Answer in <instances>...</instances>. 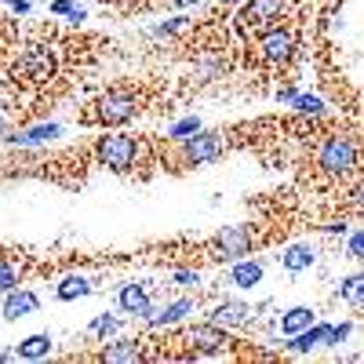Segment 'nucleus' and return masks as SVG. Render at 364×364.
<instances>
[{"mask_svg": "<svg viewBox=\"0 0 364 364\" xmlns=\"http://www.w3.org/2000/svg\"><path fill=\"white\" fill-rule=\"evenodd\" d=\"M223 149H226L223 132H204V128H197L193 135L182 139V164H186V168L211 164V161L223 157Z\"/></svg>", "mask_w": 364, "mask_h": 364, "instance_id": "obj_5", "label": "nucleus"}, {"mask_svg": "<svg viewBox=\"0 0 364 364\" xmlns=\"http://www.w3.org/2000/svg\"><path fill=\"white\" fill-rule=\"evenodd\" d=\"M18 281H22V262L11 255H0V295L18 288Z\"/></svg>", "mask_w": 364, "mask_h": 364, "instance_id": "obj_21", "label": "nucleus"}, {"mask_svg": "<svg viewBox=\"0 0 364 364\" xmlns=\"http://www.w3.org/2000/svg\"><path fill=\"white\" fill-rule=\"evenodd\" d=\"M51 15H66L70 22H84L87 11L77 8V0H51Z\"/></svg>", "mask_w": 364, "mask_h": 364, "instance_id": "obj_25", "label": "nucleus"}, {"mask_svg": "<svg viewBox=\"0 0 364 364\" xmlns=\"http://www.w3.org/2000/svg\"><path fill=\"white\" fill-rule=\"evenodd\" d=\"M186 26H190V18H168L164 26L154 29V33H157V37H171V33H178V29H186Z\"/></svg>", "mask_w": 364, "mask_h": 364, "instance_id": "obj_29", "label": "nucleus"}, {"mask_svg": "<svg viewBox=\"0 0 364 364\" xmlns=\"http://www.w3.org/2000/svg\"><path fill=\"white\" fill-rule=\"evenodd\" d=\"M139 154H142V149H139L135 135H124V132H106V135L99 139V146H95L99 164H102L106 171H113V175H128V171H135Z\"/></svg>", "mask_w": 364, "mask_h": 364, "instance_id": "obj_1", "label": "nucleus"}, {"mask_svg": "<svg viewBox=\"0 0 364 364\" xmlns=\"http://www.w3.org/2000/svg\"><path fill=\"white\" fill-rule=\"evenodd\" d=\"M284 15H288V0H248L237 22L245 33H266V29L281 26Z\"/></svg>", "mask_w": 364, "mask_h": 364, "instance_id": "obj_6", "label": "nucleus"}, {"mask_svg": "<svg viewBox=\"0 0 364 364\" xmlns=\"http://www.w3.org/2000/svg\"><path fill=\"white\" fill-rule=\"evenodd\" d=\"M197 310V299H175V302H168L164 310H149V317H146V324L149 328H164V324H178V321H186L190 314Z\"/></svg>", "mask_w": 364, "mask_h": 364, "instance_id": "obj_15", "label": "nucleus"}, {"mask_svg": "<svg viewBox=\"0 0 364 364\" xmlns=\"http://www.w3.org/2000/svg\"><path fill=\"white\" fill-rule=\"evenodd\" d=\"M182 343H186L197 357H219V353H226L230 350V328H219V324H193L190 331H186V339H182Z\"/></svg>", "mask_w": 364, "mask_h": 364, "instance_id": "obj_7", "label": "nucleus"}, {"mask_svg": "<svg viewBox=\"0 0 364 364\" xmlns=\"http://www.w3.org/2000/svg\"><path fill=\"white\" fill-rule=\"evenodd\" d=\"M314 262H317V248L314 245H288L281 252V266L288 273H302V269H310Z\"/></svg>", "mask_w": 364, "mask_h": 364, "instance_id": "obj_17", "label": "nucleus"}, {"mask_svg": "<svg viewBox=\"0 0 364 364\" xmlns=\"http://www.w3.org/2000/svg\"><path fill=\"white\" fill-rule=\"evenodd\" d=\"M99 360H109V364H139L146 360V346L139 339H113L99 350Z\"/></svg>", "mask_w": 364, "mask_h": 364, "instance_id": "obj_13", "label": "nucleus"}, {"mask_svg": "<svg viewBox=\"0 0 364 364\" xmlns=\"http://www.w3.org/2000/svg\"><path fill=\"white\" fill-rule=\"evenodd\" d=\"M339 295L350 302V306L357 310L360 306V295H364V277H360V273H350V277L339 284Z\"/></svg>", "mask_w": 364, "mask_h": 364, "instance_id": "obj_23", "label": "nucleus"}, {"mask_svg": "<svg viewBox=\"0 0 364 364\" xmlns=\"http://www.w3.org/2000/svg\"><path fill=\"white\" fill-rule=\"evenodd\" d=\"M95 291V284H91L87 277H80V273H70V277H63V284L55 288V295L63 299V302H73V299H84Z\"/></svg>", "mask_w": 364, "mask_h": 364, "instance_id": "obj_19", "label": "nucleus"}, {"mask_svg": "<svg viewBox=\"0 0 364 364\" xmlns=\"http://www.w3.org/2000/svg\"><path fill=\"white\" fill-rule=\"evenodd\" d=\"M117 306H120V314H128V317H135V321H146L149 310H154V299H149V284H146V281H132V284H124V288L117 291Z\"/></svg>", "mask_w": 364, "mask_h": 364, "instance_id": "obj_9", "label": "nucleus"}, {"mask_svg": "<svg viewBox=\"0 0 364 364\" xmlns=\"http://www.w3.org/2000/svg\"><path fill=\"white\" fill-rule=\"evenodd\" d=\"M219 4H233V0H219Z\"/></svg>", "mask_w": 364, "mask_h": 364, "instance_id": "obj_35", "label": "nucleus"}, {"mask_svg": "<svg viewBox=\"0 0 364 364\" xmlns=\"http://www.w3.org/2000/svg\"><path fill=\"white\" fill-rule=\"evenodd\" d=\"M197 128H200V120H197V117H186V120H178V124H171L168 139H186V135H193Z\"/></svg>", "mask_w": 364, "mask_h": 364, "instance_id": "obj_27", "label": "nucleus"}, {"mask_svg": "<svg viewBox=\"0 0 364 364\" xmlns=\"http://www.w3.org/2000/svg\"><path fill=\"white\" fill-rule=\"evenodd\" d=\"M0 132H4V113H0Z\"/></svg>", "mask_w": 364, "mask_h": 364, "instance_id": "obj_34", "label": "nucleus"}, {"mask_svg": "<svg viewBox=\"0 0 364 364\" xmlns=\"http://www.w3.org/2000/svg\"><path fill=\"white\" fill-rule=\"evenodd\" d=\"M259 281H262V262L259 259H233V269H230L233 288H255Z\"/></svg>", "mask_w": 364, "mask_h": 364, "instance_id": "obj_16", "label": "nucleus"}, {"mask_svg": "<svg viewBox=\"0 0 364 364\" xmlns=\"http://www.w3.org/2000/svg\"><path fill=\"white\" fill-rule=\"evenodd\" d=\"M0 360H18V353L15 350H0Z\"/></svg>", "mask_w": 364, "mask_h": 364, "instance_id": "obj_33", "label": "nucleus"}, {"mask_svg": "<svg viewBox=\"0 0 364 364\" xmlns=\"http://www.w3.org/2000/svg\"><path fill=\"white\" fill-rule=\"evenodd\" d=\"M255 248V230L252 226H226L215 233V240H211V252H215V259H245L248 252Z\"/></svg>", "mask_w": 364, "mask_h": 364, "instance_id": "obj_8", "label": "nucleus"}, {"mask_svg": "<svg viewBox=\"0 0 364 364\" xmlns=\"http://www.w3.org/2000/svg\"><path fill=\"white\" fill-rule=\"evenodd\" d=\"M317 164L328 175H353L357 171V142L350 135H328L317 146Z\"/></svg>", "mask_w": 364, "mask_h": 364, "instance_id": "obj_3", "label": "nucleus"}, {"mask_svg": "<svg viewBox=\"0 0 364 364\" xmlns=\"http://www.w3.org/2000/svg\"><path fill=\"white\" fill-rule=\"evenodd\" d=\"M324 230H328V233H346L350 226H343V223H331V226H324Z\"/></svg>", "mask_w": 364, "mask_h": 364, "instance_id": "obj_32", "label": "nucleus"}, {"mask_svg": "<svg viewBox=\"0 0 364 364\" xmlns=\"http://www.w3.org/2000/svg\"><path fill=\"white\" fill-rule=\"evenodd\" d=\"M120 328V317H113V314H102V317H95V321H91V336H99V339H109L113 336V331Z\"/></svg>", "mask_w": 364, "mask_h": 364, "instance_id": "obj_26", "label": "nucleus"}, {"mask_svg": "<svg viewBox=\"0 0 364 364\" xmlns=\"http://www.w3.org/2000/svg\"><path fill=\"white\" fill-rule=\"evenodd\" d=\"M295 51H299V33L291 26H273V29H266V33H259V55L269 66L291 63Z\"/></svg>", "mask_w": 364, "mask_h": 364, "instance_id": "obj_4", "label": "nucleus"}, {"mask_svg": "<svg viewBox=\"0 0 364 364\" xmlns=\"http://www.w3.org/2000/svg\"><path fill=\"white\" fill-rule=\"evenodd\" d=\"M15 353H18V360H41V357L51 353V336H48V331H37V336L22 339L15 346Z\"/></svg>", "mask_w": 364, "mask_h": 364, "instance_id": "obj_18", "label": "nucleus"}, {"mask_svg": "<svg viewBox=\"0 0 364 364\" xmlns=\"http://www.w3.org/2000/svg\"><path fill=\"white\" fill-rule=\"evenodd\" d=\"M310 324H314V310H310V306H291V310L281 317V331H284V336H295V331L310 328Z\"/></svg>", "mask_w": 364, "mask_h": 364, "instance_id": "obj_20", "label": "nucleus"}, {"mask_svg": "<svg viewBox=\"0 0 364 364\" xmlns=\"http://www.w3.org/2000/svg\"><path fill=\"white\" fill-rule=\"evenodd\" d=\"M142 113V99L135 95L132 87H113L106 91V95L95 102V120L106 128H120L128 124V120H135Z\"/></svg>", "mask_w": 364, "mask_h": 364, "instance_id": "obj_2", "label": "nucleus"}, {"mask_svg": "<svg viewBox=\"0 0 364 364\" xmlns=\"http://www.w3.org/2000/svg\"><path fill=\"white\" fill-rule=\"evenodd\" d=\"M350 259H353V262H360V230H353V233H350Z\"/></svg>", "mask_w": 364, "mask_h": 364, "instance_id": "obj_30", "label": "nucleus"}, {"mask_svg": "<svg viewBox=\"0 0 364 364\" xmlns=\"http://www.w3.org/2000/svg\"><path fill=\"white\" fill-rule=\"evenodd\" d=\"M197 0H168V8H193Z\"/></svg>", "mask_w": 364, "mask_h": 364, "instance_id": "obj_31", "label": "nucleus"}, {"mask_svg": "<svg viewBox=\"0 0 364 364\" xmlns=\"http://www.w3.org/2000/svg\"><path fill=\"white\" fill-rule=\"evenodd\" d=\"M291 343H284L291 353H310L317 346H328L331 343V324H310V328H302L295 331V336H288Z\"/></svg>", "mask_w": 364, "mask_h": 364, "instance_id": "obj_14", "label": "nucleus"}, {"mask_svg": "<svg viewBox=\"0 0 364 364\" xmlns=\"http://www.w3.org/2000/svg\"><path fill=\"white\" fill-rule=\"evenodd\" d=\"M58 135H63V128H58V124H37V128H29V132L15 135L11 142H22V146H41V142L58 139Z\"/></svg>", "mask_w": 364, "mask_h": 364, "instance_id": "obj_22", "label": "nucleus"}, {"mask_svg": "<svg viewBox=\"0 0 364 364\" xmlns=\"http://www.w3.org/2000/svg\"><path fill=\"white\" fill-rule=\"evenodd\" d=\"M41 310V299L37 291H26V288H11L4 291V302H0V317L4 321H18V317H29Z\"/></svg>", "mask_w": 364, "mask_h": 364, "instance_id": "obj_11", "label": "nucleus"}, {"mask_svg": "<svg viewBox=\"0 0 364 364\" xmlns=\"http://www.w3.org/2000/svg\"><path fill=\"white\" fill-rule=\"evenodd\" d=\"M252 317H255V306H248V302H240V299H226L211 310L208 321L219 324V328H245Z\"/></svg>", "mask_w": 364, "mask_h": 364, "instance_id": "obj_12", "label": "nucleus"}, {"mask_svg": "<svg viewBox=\"0 0 364 364\" xmlns=\"http://www.w3.org/2000/svg\"><path fill=\"white\" fill-rule=\"evenodd\" d=\"M291 109L302 113V117H321L324 113V99L321 95H295L291 99Z\"/></svg>", "mask_w": 364, "mask_h": 364, "instance_id": "obj_24", "label": "nucleus"}, {"mask_svg": "<svg viewBox=\"0 0 364 364\" xmlns=\"http://www.w3.org/2000/svg\"><path fill=\"white\" fill-rule=\"evenodd\" d=\"M15 73L26 77V80H37V84H41V80H48V77L55 73V55H51L48 48H29V51H22Z\"/></svg>", "mask_w": 364, "mask_h": 364, "instance_id": "obj_10", "label": "nucleus"}, {"mask_svg": "<svg viewBox=\"0 0 364 364\" xmlns=\"http://www.w3.org/2000/svg\"><path fill=\"white\" fill-rule=\"evenodd\" d=\"M171 281H175L178 288H190V284H200V273H197V269H175Z\"/></svg>", "mask_w": 364, "mask_h": 364, "instance_id": "obj_28", "label": "nucleus"}]
</instances>
